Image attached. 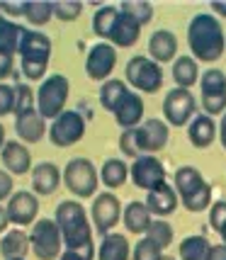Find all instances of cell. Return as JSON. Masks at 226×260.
<instances>
[{"label":"cell","mask_w":226,"mask_h":260,"mask_svg":"<svg viewBox=\"0 0 226 260\" xmlns=\"http://www.w3.org/2000/svg\"><path fill=\"white\" fill-rule=\"evenodd\" d=\"M10 224V216H8V209L5 207H0V234H5V229Z\"/></svg>","instance_id":"f907efd6"},{"label":"cell","mask_w":226,"mask_h":260,"mask_svg":"<svg viewBox=\"0 0 226 260\" xmlns=\"http://www.w3.org/2000/svg\"><path fill=\"white\" fill-rule=\"evenodd\" d=\"M126 95H129V88H126L124 80L119 78H110L102 83L100 88V105L102 110H107V112H117V107L122 105V100H124Z\"/></svg>","instance_id":"484cf974"},{"label":"cell","mask_w":226,"mask_h":260,"mask_svg":"<svg viewBox=\"0 0 226 260\" xmlns=\"http://www.w3.org/2000/svg\"><path fill=\"white\" fill-rule=\"evenodd\" d=\"M63 182H66L68 192L85 200L90 194H98L100 185V173L95 170L92 160L88 158H71L68 166L63 168Z\"/></svg>","instance_id":"5b68a950"},{"label":"cell","mask_w":226,"mask_h":260,"mask_svg":"<svg viewBox=\"0 0 226 260\" xmlns=\"http://www.w3.org/2000/svg\"><path fill=\"white\" fill-rule=\"evenodd\" d=\"M219 141H221V146L226 148V112L221 117V124H219Z\"/></svg>","instance_id":"816d5d0a"},{"label":"cell","mask_w":226,"mask_h":260,"mask_svg":"<svg viewBox=\"0 0 226 260\" xmlns=\"http://www.w3.org/2000/svg\"><path fill=\"white\" fill-rule=\"evenodd\" d=\"M17 54H20V61H42V63H49V58H51V39L42 32L24 29Z\"/></svg>","instance_id":"5bb4252c"},{"label":"cell","mask_w":226,"mask_h":260,"mask_svg":"<svg viewBox=\"0 0 226 260\" xmlns=\"http://www.w3.org/2000/svg\"><path fill=\"white\" fill-rule=\"evenodd\" d=\"M63 180V173L54 163H39L32 168V190L34 194H54Z\"/></svg>","instance_id":"ac0fdd59"},{"label":"cell","mask_w":226,"mask_h":260,"mask_svg":"<svg viewBox=\"0 0 226 260\" xmlns=\"http://www.w3.org/2000/svg\"><path fill=\"white\" fill-rule=\"evenodd\" d=\"M202 107L204 114H221L226 110V92H219V95H202Z\"/></svg>","instance_id":"b9f144b4"},{"label":"cell","mask_w":226,"mask_h":260,"mask_svg":"<svg viewBox=\"0 0 226 260\" xmlns=\"http://www.w3.org/2000/svg\"><path fill=\"white\" fill-rule=\"evenodd\" d=\"M54 15V3H42V0H34V3H24V20L34 27H44Z\"/></svg>","instance_id":"d6a6232c"},{"label":"cell","mask_w":226,"mask_h":260,"mask_svg":"<svg viewBox=\"0 0 226 260\" xmlns=\"http://www.w3.org/2000/svg\"><path fill=\"white\" fill-rule=\"evenodd\" d=\"M207 260H226V246L219 243V246H212L209 253H207Z\"/></svg>","instance_id":"681fc988"},{"label":"cell","mask_w":226,"mask_h":260,"mask_svg":"<svg viewBox=\"0 0 226 260\" xmlns=\"http://www.w3.org/2000/svg\"><path fill=\"white\" fill-rule=\"evenodd\" d=\"M15 112V85L0 83V117Z\"/></svg>","instance_id":"7bdbcfd3"},{"label":"cell","mask_w":226,"mask_h":260,"mask_svg":"<svg viewBox=\"0 0 226 260\" xmlns=\"http://www.w3.org/2000/svg\"><path fill=\"white\" fill-rule=\"evenodd\" d=\"M200 85H202V95L226 92V73L219 68H209L204 76H200Z\"/></svg>","instance_id":"8d00e7d4"},{"label":"cell","mask_w":226,"mask_h":260,"mask_svg":"<svg viewBox=\"0 0 226 260\" xmlns=\"http://www.w3.org/2000/svg\"><path fill=\"white\" fill-rule=\"evenodd\" d=\"M122 204L117 200V194H112L110 190L107 192H102L95 197V202H92V224H95V231L100 234L102 238L107 236V234H112V229L119 224V219H122Z\"/></svg>","instance_id":"ba28073f"},{"label":"cell","mask_w":226,"mask_h":260,"mask_svg":"<svg viewBox=\"0 0 226 260\" xmlns=\"http://www.w3.org/2000/svg\"><path fill=\"white\" fill-rule=\"evenodd\" d=\"M136 136H139V148L144 156H151V153H158L160 148H166L168 144V124L163 119H156L151 117L144 124L136 129Z\"/></svg>","instance_id":"4fadbf2b"},{"label":"cell","mask_w":226,"mask_h":260,"mask_svg":"<svg viewBox=\"0 0 226 260\" xmlns=\"http://www.w3.org/2000/svg\"><path fill=\"white\" fill-rule=\"evenodd\" d=\"M187 42H190V51H192L195 61L214 63V61H219L224 56V49H226L224 27L209 12H200V15H195L190 20Z\"/></svg>","instance_id":"7a4b0ae2"},{"label":"cell","mask_w":226,"mask_h":260,"mask_svg":"<svg viewBox=\"0 0 226 260\" xmlns=\"http://www.w3.org/2000/svg\"><path fill=\"white\" fill-rule=\"evenodd\" d=\"M32 248L29 243V234H24L22 229H12L8 234H3L0 238V253L5 260H15V258H24Z\"/></svg>","instance_id":"603a6c76"},{"label":"cell","mask_w":226,"mask_h":260,"mask_svg":"<svg viewBox=\"0 0 226 260\" xmlns=\"http://www.w3.org/2000/svg\"><path fill=\"white\" fill-rule=\"evenodd\" d=\"M5 144H8V139H5V126L0 124V151L5 148Z\"/></svg>","instance_id":"11a10c76"},{"label":"cell","mask_w":226,"mask_h":260,"mask_svg":"<svg viewBox=\"0 0 226 260\" xmlns=\"http://www.w3.org/2000/svg\"><path fill=\"white\" fill-rule=\"evenodd\" d=\"M195 107H197V102H195L192 92L185 90V88L168 90L166 100H163V114H166L168 124L173 126H185L187 122H192Z\"/></svg>","instance_id":"9c48e42d"},{"label":"cell","mask_w":226,"mask_h":260,"mask_svg":"<svg viewBox=\"0 0 226 260\" xmlns=\"http://www.w3.org/2000/svg\"><path fill=\"white\" fill-rule=\"evenodd\" d=\"M15 260H24V258H15Z\"/></svg>","instance_id":"6f0895ef"},{"label":"cell","mask_w":226,"mask_h":260,"mask_svg":"<svg viewBox=\"0 0 226 260\" xmlns=\"http://www.w3.org/2000/svg\"><path fill=\"white\" fill-rule=\"evenodd\" d=\"M32 253L39 260H58L63 253V236L54 219H37L29 234Z\"/></svg>","instance_id":"277c9868"},{"label":"cell","mask_w":226,"mask_h":260,"mask_svg":"<svg viewBox=\"0 0 226 260\" xmlns=\"http://www.w3.org/2000/svg\"><path fill=\"white\" fill-rule=\"evenodd\" d=\"M122 221L129 234H146L153 219H151L146 202H129L122 212Z\"/></svg>","instance_id":"cb8c5ba5"},{"label":"cell","mask_w":226,"mask_h":260,"mask_svg":"<svg viewBox=\"0 0 226 260\" xmlns=\"http://www.w3.org/2000/svg\"><path fill=\"white\" fill-rule=\"evenodd\" d=\"M114 119H117V124L122 129H139L141 119H144V100L136 92H129L122 100V105L117 107Z\"/></svg>","instance_id":"44dd1931"},{"label":"cell","mask_w":226,"mask_h":260,"mask_svg":"<svg viewBox=\"0 0 226 260\" xmlns=\"http://www.w3.org/2000/svg\"><path fill=\"white\" fill-rule=\"evenodd\" d=\"M117 66V49L110 42H100L85 56V73L90 80H110Z\"/></svg>","instance_id":"8fae6325"},{"label":"cell","mask_w":226,"mask_h":260,"mask_svg":"<svg viewBox=\"0 0 226 260\" xmlns=\"http://www.w3.org/2000/svg\"><path fill=\"white\" fill-rule=\"evenodd\" d=\"M12 61H15V54L5 51V49H0V80H3V78H10Z\"/></svg>","instance_id":"7dc6e473"},{"label":"cell","mask_w":226,"mask_h":260,"mask_svg":"<svg viewBox=\"0 0 226 260\" xmlns=\"http://www.w3.org/2000/svg\"><path fill=\"white\" fill-rule=\"evenodd\" d=\"M8 216H10L12 224L17 226H29L37 221V214H39V200L37 194H32L29 190H20L15 192L8 200Z\"/></svg>","instance_id":"7c38bea8"},{"label":"cell","mask_w":226,"mask_h":260,"mask_svg":"<svg viewBox=\"0 0 226 260\" xmlns=\"http://www.w3.org/2000/svg\"><path fill=\"white\" fill-rule=\"evenodd\" d=\"M219 236L224 238V246H226V224H224V229H221V231H219Z\"/></svg>","instance_id":"9f6ffc18"},{"label":"cell","mask_w":226,"mask_h":260,"mask_svg":"<svg viewBox=\"0 0 226 260\" xmlns=\"http://www.w3.org/2000/svg\"><path fill=\"white\" fill-rule=\"evenodd\" d=\"M15 132H17L22 144H37L46 136V119L37 110L27 114H17L15 117Z\"/></svg>","instance_id":"2e32d148"},{"label":"cell","mask_w":226,"mask_h":260,"mask_svg":"<svg viewBox=\"0 0 226 260\" xmlns=\"http://www.w3.org/2000/svg\"><path fill=\"white\" fill-rule=\"evenodd\" d=\"M0 158L3 166L10 175H24L32 170V156H29V148L22 141H8L5 148L0 151Z\"/></svg>","instance_id":"9a60e30c"},{"label":"cell","mask_w":226,"mask_h":260,"mask_svg":"<svg viewBox=\"0 0 226 260\" xmlns=\"http://www.w3.org/2000/svg\"><path fill=\"white\" fill-rule=\"evenodd\" d=\"M146 207L148 212H151V216H170L175 209H178V192H175V187H170L168 182H163L160 187H156V190H151V192L146 194Z\"/></svg>","instance_id":"e0dca14e"},{"label":"cell","mask_w":226,"mask_h":260,"mask_svg":"<svg viewBox=\"0 0 226 260\" xmlns=\"http://www.w3.org/2000/svg\"><path fill=\"white\" fill-rule=\"evenodd\" d=\"M117 17H119V8H114V5H102L100 10L95 12V17H92V32L102 37V39H107L110 32H112L114 22H117Z\"/></svg>","instance_id":"1f68e13d"},{"label":"cell","mask_w":226,"mask_h":260,"mask_svg":"<svg viewBox=\"0 0 226 260\" xmlns=\"http://www.w3.org/2000/svg\"><path fill=\"white\" fill-rule=\"evenodd\" d=\"M209 8H212V12H216V15H224V17H226V3H212Z\"/></svg>","instance_id":"db71d44e"},{"label":"cell","mask_w":226,"mask_h":260,"mask_svg":"<svg viewBox=\"0 0 226 260\" xmlns=\"http://www.w3.org/2000/svg\"><path fill=\"white\" fill-rule=\"evenodd\" d=\"M166 260H173V258H166Z\"/></svg>","instance_id":"680465c9"},{"label":"cell","mask_w":226,"mask_h":260,"mask_svg":"<svg viewBox=\"0 0 226 260\" xmlns=\"http://www.w3.org/2000/svg\"><path fill=\"white\" fill-rule=\"evenodd\" d=\"M83 12V3H54V15L61 22H76Z\"/></svg>","instance_id":"60d3db41"},{"label":"cell","mask_w":226,"mask_h":260,"mask_svg":"<svg viewBox=\"0 0 226 260\" xmlns=\"http://www.w3.org/2000/svg\"><path fill=\"white\" fill-rule=\"evenodd\" d=\"M212 248V243L204 236H187L180 243V260H207V253Z\"/></svg>","instance_id":"4dcf8cb0"},{"label":"cell","mask_w":226,"mask_h":260,"mask_svg":"<svg viewBox=\"0 0 226 260\" xmlns=\"http://www.w3.org/2000/svg\"><path fill=\"white\" fill-rule=\"evenodd\" d=\"M202 185H207V180H204L202 173L197 168H192V166H182V168L175 170V192H178L180 200L195 194Z\"/></svg>","instance_id":"d4e9b609"},{"label":"cell","mask_w":226,"mask_h":260,"mask_svg":"<svg viewBox=\"0 0 226 260\" xmlns=\"http://www.w3.org/2000/svg\"><path fill=\"white\" fill-rule=\"evenodd\" d=\"M68 92H71V80L63 73H51L42 80L37 90V112L44 119H56L58 114L66 112Z\"/></svg>","instance_id":"3957f363"},{"label":"cell","mask_w":226,"mask_h":260,"mask_svg":"<svg viewBox=\"0 0 226 260\" xmlns=\"http://www.w3.org/2000/svg\"><path fill=\"white\" fill-rule=\"evenodd\" d=\"M54 221L61 229L66 250H76L85 260H95L98 250H95V243H92V229L90 221H88V212L78 200H63L56 207Z\"/></svg>","instance_id":"6da1fadb"},{"label":"cell","mask_w":226,"mask_h":260,"mask_svg":"<svg viewBox=\"0 0 226 260\" xmlns=\"http://www.w3.org/2000/svg\"><path fill=\"white\" fill-rule=\"evenodd\" d=\"M119 148H122V153L129 156V158H141L144 153H141V148H139V136H136V129H124L122 136H119Z\"/></svg>","instance_id":"ab89813d"},{"label":"cell","mask_w":226,"mask_h":260,"mask_svg":"<svg viewBox=\"0 0 226 260\" xmlns=\"http://www.w3.org/2000/svg\"><path fill=\"white\" fill-rule=\"evenodd\" d=\"M119 12H124L129 15L132 20L141 24H148L151 22V17H153V5L151 3H144V0H124L122 5H119Z\"/></svg>","instance_id":"836d02e7"},{"label":"cell","mask_w":226,"mask_h":260,"mask_svg":"<svg viewBox=\"0 0 226 260\" xmlns=\"http://www.w3.org/2000/svg\"><path fill=\"white\" fill-rule=\"evenodd\" d=\"M98 260H129V241L124 234H107L102 238Z\"/></svg>","instance_id":"4316f807"},{"label":"cell","mask_w":226,"mask_h":260,"mask_svg":"<svg viewBox=\"0 0 226 260\" xmlns=\"http://www.w3.org/2000/svg\"><path fill=\"white\" fill-rule=\"evenodd\" d=\"M182 207H185L187 212H204L207 207H212V187H209V182L202 185L195 194L185 197V200H182Z\"/></svg>","instance_id":"74e56055"},{"label":"cell","mask_w":226,"mask_h":260,"mask_svg":"<svg viewBox=\"0 0 226 260\" xmlns=\"http://www.w3.org/2000/svg\"><path fill=\"white\" fill-rule=\"evenodd\" d=\"M209 224L214 231H221L226 224V202H214L209 207Z\"/></svg>","instance_id":"f6af8a7d"},{"label":"cell","mask_w":226,"mask_h":260,"mask_svg":"<svg viewBox=\"0 0 226 260\" xmlns=\"http://www.w3.org/2000/svg\"><path fill=\"white\" fill-rule=\"evenodd\" d=\"M132 260H166V255L153 241L144 236L141 241H136L134 250H132Z\"/></svg>","instance_id":"f35d334b"},{"label":"cell","mask_w":226,"mask_h":260,"mask_svg":"<svg viewBox=\"0 0 226 260\" xmlns=\"http://www.w3.org/2000/svg\"><path fill=\"white\" fill-rule=\"evenodd\" d=\"M129 178H132L136 187L151 192V190H156V187H160L166 182V168H163V163L156 156H141V158H136L132 163Z\"/></svg>","instance_id":"30bf717a"},{"label":"cell","mask_w":226,"mask_h":260,"mask_svg":"<svg viewBox=\"0 0 226 260\" xmlns=\"http://www.w3.org/2000/svg\"><path fill=\"white\" fill-rule=\"evenodd\" d=\"M173 80L178 83V88L190 90L195 83L200 80V68L192 56H178L173 61Z\"/></svg>","instance_id":"83f0119b"},{"label":"cell","mask_w":226,"mask_h":260,"mask_svg":"<svg viewBox=\"0 0 226 260\" xmlns=\"http://www.w3.org/2000/svg\"><path fill=\"white\" fill-rule=\"evenodd\" d=\"M187 136H190V144L197 148H207L212 146V141L216 139V124L209 114H195V119L187 126Z\"/></svg>","instance_id":"7402d4cb"},{"label":"cell","mask_w":226,"mask_h":260,"mask_svg":"<svg viewBox=\"0 0 226 260\" xmlns=\"http://www.w3.org/2000/svg\"><path fill=\"white\" fill-rule=\"evenodd\" d=\"M58 260H85V258H83L80 253H76V250H63Z\"/></svg>","instance_id":"f5cc1de1"},{"label":"cell","mask_w":226,"mask_h":260,"mask_svg":"<svg viewBox=\"0 0 226 260\" xmlns=\"http://www.w3.org/2000/svg\"><path fill=\"white\" fill-rule=\"evenodd\" d=\"M146 238L153 241L160 250L168 248L170 243H173V226H170L166 219H153L151 226H148V231H146Z\"/></svg>","instance_id":"d590c367"},{"label":"cell","mask_w":226,"mask_h":260,"mask_svg":"<svg viewBox=\"0 0 226 260\" xmlns=\"http://www.w3.org/2000/svg\"><path fill=\"white\" fill-rule=\"evenodd\" d=\"M46 68H49V63H42V61H22V73L29 80H44Z\"/></svg>","instance_id":"ee69618b"},{"label":"cell","mask_w":226,"mask_h":260,"mask_svg":"<svg viewBox=\"0 0 226 260\" xmlns=\"http://www.w3.org/2000/svg\"><path fill=\"white\" fill-rule=\"evenodd\" d=\"M12 185H15V178H12L8 170H0V202H5V200H10L12 194Z\"/></svg>","instance_id":"bcb514c9"},{"label":"cell","mask_w":226,"mask_h":260,"mask_svg":"<svg viewBox=\"0 0 226 260\" xmlns=\"http://www.w3.org/2000/svg\"><path fill=\"white\" fill-rule=\"evenodd\" d=\"M139 34H141V24L132 20L129 15L124 12H119V17H117V22H114L112 32H110V44L112 46H122V49H129V46H134L139 42Z\"/></svg>","instance_id":"ffe728a7"},{"label":"cell","mask_w":226,"mask_h":260,"mask_svg":"<svg viewBox=\"0 0 226 260\" xmlns=\"http://www.w3.org/2000/svg\"><path fill=\"white\" fill-rule=\"evenodd\" d=\"M83 136H85V119L76 110H66L63 114H58L56 119L51 122V129H49V139L58 148L73 146Z\"/></svg>","instance_id":"52a82bcc"},{"label":"cell","mask_w":226,"mask_h":260,"mask_svg":"<svg viewBox=\"0 0 226 260\" xmlns=\"http://www.w3.org/2000/svg\"><path fill=\"white\" fill-rule=\"evenodd\" d=\"M22 34H24V27L12 22L10 17H3L0 15V49H5L10 54H17L20 42H22Z\"/></svg>","instance_id":"f546056e"},{"label":"cell","mask_w":226,"mask_h":260,"mask_svg":"<svg viewBox=\"0 0 226 260\" xmlns=\"http://www.w3.org/2000/svg\"><path fill=\"white\" fill-rule=\"evenodd\" d=\"M148 54H151V58L156 63L175 61V54H178V39H175V34L168 32V29L153 32L151 39H148Z\"/></svg>","instance_id":"d6986e66"},{"label":"cell","mask_w":226,"mask_h":260,"mask_svg":"<svg viewBox=\"0 0 226 260\" xmlns=\"http://www.w3.org/2000/svg\"><path fill=\"white\" fill-rule=\"evenodd\" d=\"M37 110V92L27 83H15V117Z\"/></svg>","instance_id":"e575fe53"},{"label":"cell","mask_w":226,"mask_h":260,"mask_svg":"<svg viewBox=\"0 0 226 260\" xmlns=\"http://www.w3.org/2000/svg\"><path fill=\"white\" fill-rule=\"evenodd\" d=\"M126 80L141 92H158L163 85V71L153 58L134 56L126 63Z\"/></svg>","instance_id":"8992f818"},{"label":"cell","mask_w":226,"mask_h":260,"mask_svg":"<svg viewBox=\"0 0 226 260\" xmlns=\"http://www.w3.org/2000/svg\"><path fill=\"white\" fill-rule=\"evenodd\" d=\"M126 175H129V168L122 158H110L102 163L100 170V182L107 187V190H117L126 182Z\"/></svg>","instance_id":"f1b7e54d"},{"label":"cell","mask_w":226,"mask_h":260,"mask_svg":"<svg viewBox=\"0 0 226 260\" xmlns=\"http://www.w3.org/2000/svg\"><path fill=\"white\" fill-rule=\"evenodd\" d=\"M10 15V17H24V3H0V15Z\"/></svg>","instance_id":"c3c4849f"}]
</instances>
